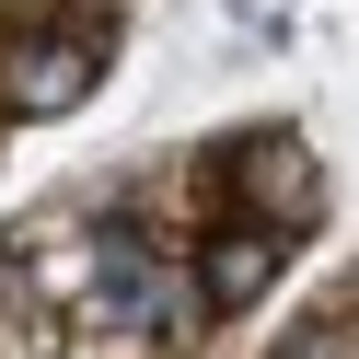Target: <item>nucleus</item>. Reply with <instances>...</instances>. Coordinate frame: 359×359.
<instances>
[{"label":"nucleus","instance_id":"nucleus-1","mask_svg":"<svg viewBox=\"0 0 359 359\" xmlns=\"http://www.w3.org/2000/svg\"><path fill=\"white\" fill-rule=\"evenodd\" d=\"M104 70V12L93 24H58V35H12L0 47V93L24 104V116H58V104H81Z\"/></svg>","mask_w":359,"mask_h":359},{"label":"nucleus","instance_id":"nucleus-2","mask_svg":"<svg viewBox=\"0 0 359 359\" xmlns=\"http://www.w3.org/2000/svg\"><path fill=\"white\" fill-rule=\"evenodd\" d=\"M266 278H278V232H220L209 255H197V302H209V313L266 302Z\"/></svg>","mask_w":359,"mask_h":359},{"label":"nucleus","instance_id":"nucleus-3","mask_svg":"<svg viewBox=\"0 0 359 359\" xmlns=\"http://www.w3.org/2000/svg\"><path fill=\"white\" fill-rule=\"evenodd\" d=\"M302 359H359V336H325V348H302Z\"/></svg>","mask_w":359,"mask_h":359}]
</instances>
